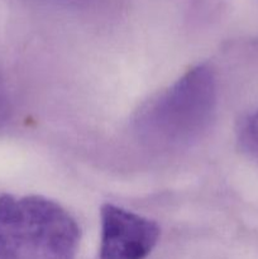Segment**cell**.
Instances as JSON below:
<instances>
[{"mask_svg":"<svg viewBox=\"0 0 258 259\" xmlns=\"http://www.w3.org/2000/svg\"><path fill=\"white\" fill-rule=\"evenodd\" d=\"M217 77L211 66L190 68L146 104L136 119L138 137L151 147L177 149L199 141L217 113Z\"/></svg>","mask_w":258,"mask_h":259,"instance_id":"1","label":"cell"},{"mask_svg":"<svg viewBox=\"0 0 258 259\" xmlns=\"http://www.w3.org/2000/svg\"><path fill=\"white\" fill-rule=\"evenodd\" d=\"M80 228L56 201L0 196V259H75Z\"/></svg>","mask_w":258,"mask_h":259,"instance_id":"2","label":"cell"},{"mask_svg":"<svg viewBox=\"0 0 258 259\" xmlns=\"http://www.w3.org/2000/svg\"><path fill=\"white\" fill-rule=\"evenodd\" d=\"M100 259H146L156 247V222L113 204L100 210Z\"/></svg>","mask_w":258,"mask_h":259,"instance_id":"3","label":"cell"},{"mask_svg":"<svg viewBox=\"0 0 258 259\" xmlns=\"http://www.w3.org/2000/svg\"><path fill=\"white\" fill-rule=\"evenodd\" d=\"M242 143L244 148L258 159V110L249 116L243 128Z\"/></svg>","mask_w":258,"mask_h":259,"instance_id":"4","label":"cell"},{"mask_svg":"<svg viewBox=\"0 0 258 259\" xmlns=\"http://www.w3.org/2000/svg\"><path fill=\"white\" fill-rule=\"evenodd\" d=\"M9 114H10V104H9V100H8L7 90H5L2 78H0V125H3V124L8 120Z\"/></svg>","mask_w":258,"mask_h":259,"instance_id":"5","label":"cell"}]
</instances>
